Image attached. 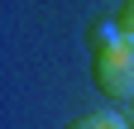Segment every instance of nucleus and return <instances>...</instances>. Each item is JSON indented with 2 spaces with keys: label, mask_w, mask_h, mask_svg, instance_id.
Returning a JSON list of instances; mask_svg holds the SVG:
<instances>
[{
  "label": "nucleus",
  "mask_w": 134,
  "mask_h": 129,
  "mask_svg": "<svg viewBox=\"0 0 134 129\" xmlns=\"http://www.w3.org/2000/svg\"><path fill=\"white\" fill-rule=\"evenodd\" d=\"M115 24H120V34L134 38V0H120V10H115Z\"/></svg>",
  "instance_id": "obj_3"
},
{
  "label": "nucleus",
  "mask_w": 134,
  "mask_h": 129,
  "mask_svg": "<svg viewBox=\"0 0 134 129\" xmlns=\"http://www.w3.org/2000/svg\"><path fill=\"white\" fill-rule=\"evenodd\" d=\"M62 129H129L120 115H110V110H96V115H77L72 124H62Z\"/></svg>",
  "instance_id": "obj_2"
},
{
  "label": "nucleus",
  "mask_w": 134,
  "mask_h": 129,
  "mask_svg": "<svg viewBox=\"0 0 134 129\" xmlns=\"http://www.w3.org/2000/svg\"><path fill=\"white\" fill-rule=\"evenodd\" d=\"M129 110H134V101H129Z\"/></svg>",
  "instance_id": "obj_4"
},
{
  "label": "nucleus",
  "mask_w": 134,
  "mask_h": 129,
  "mask_svg": "<svg viewBox=\"0 0 134 129\" xmlns=\"http://www.w3.org/2000/svg\"><path fill=\"white\" fill-rule=\"evenodd\" d=\"M91 81L110 101H134V38L115 34L110 43L91 48Z\"/></svg>",
  "instance_id": "obj_1"
}]
</instances>
